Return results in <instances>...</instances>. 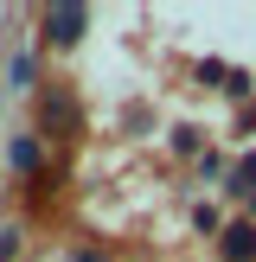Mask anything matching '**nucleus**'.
I'll use <instances>...</instances> for the list:
<instances>
[{"instance_id": "423d86ee", "label": "nucleus", "mask_w": 256, "mask_h": 262, "mask_svg": "<svg viewBox=\"0 0 256 262\" xmlns=\"http://www.w3.org/2000/svg\"><path fill=\"white\" fill-rule=\"evenodd\" d=\"M77 262H102V256H90V250H83V256H77Z\"/></svg>"}, {"instance_id": "20e7f679", "label": "nucleus", "mask_w": 256, "mask_h": 262, "mask_svg": "<svg viewBox=\"0 0 256 262\" xmlns=\"http://www.w3.org/2000/svg\"><path fill=\"white\" fill-rule=\"evenodd\" d=\"M256 186V154H243V166H237V179H230V192H250Z\"/></svg>"}, {"instance_id": "f257e3e1", "label": "nucleus", "mask_w": 256, "mask_h": 262, "mask_svg": "<svg viewBox=\"0 0 256 262\" xmlns=\"http://www.w3.org/2000/svg\"><path fill=\"white\" fill-rule=\"evenodd\" d=\"M45 26H51V38H58V45H77V38H83V26H90V13H83V7H51Z\"/></svg>"}, {"instance_id": "7ed1b4c3", "label": "nucleus", "mask_w": 256, "mask_h": 262, "mask_svg": "<svg viewBox=\"0 0 256 262\" xmlns=\"http://www.w3.org/2000/svg\"><path fill=\"white\" fill-rule=\"evenodd\" d=\"M7 160L26 173V166H38V147H32V141H13V147H7Z\"/></svg>"}, {"instance_id": "f03ea898", "label": "nucleus", "mask_w": 256, "mask_h": 262, "mask_svg": "<svg viewBox=\"0 0 256 262\" xmlns=\"http://www.w3.org/2000/svg\"><path fill=\"white\" fill-rule=\"evenodd\" d=\"M224 256H230V262H250V256H256V224H230V230H224Z\"/></svg>"}, {"instance_id": "39448f33", "label": "nucleus", "mask_w": 256, "mask_h": 262, "mask_svg": "<svg viewBox=\"0 0 256 262\" xmlns=\"http://www.w3.org/2000/svg\"><path fill=\"white\" fill-rule=\"evenodd\" d=\"M13 250H19V230H0V262H13Z\"/></svg>"}]
</instances>
